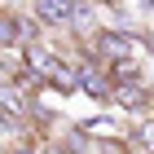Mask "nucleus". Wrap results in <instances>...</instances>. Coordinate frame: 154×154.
Wrapping results in <instances>:
<instances>
[{
    "mask_svg": "<svg viewBox=\"0 0 154 154\" xmlns=\"http://www.w3.org/2000/svg\"><path fill=\"white\" fill-rule=\"evenodd\" d=\"M88 53H93V62H101V66L128 62V57H137V35L119 31V26H97L93 35H88Z\"/></svg>",
    "mask_w": 154,
    "mask_h": 154,
    "instance_id": "1",
    "label": "nucleus"
},
{
    "mask_svg": "<svg viewBox=\"0 0 154 154\" xmlns=\"http://www.w3.org/2000/svg\"><path fill=\"white\" fill-rule=\"evenodd\" d=\"M75 79H79V88L93 97V101H110V88H115V84H110V75H106L101 62H97V66H93V57L79 62V66H75Z\"/></svg>",
    "mask_w": 154,
    "mask_h": 154,
    "instance_id": "2",
    "label": "nucleus"
},
{
    "mask_svg": "<svg viewBox=\"0 0 154 154\" xmlns=\"http://www.w3.org/2000/svg\"><path fill=\"white\" fill-rule=\"evenodd\" d=\"M150 101H154V88L145 79H137V84H115L106 106H115V110H145Z\"/></svg>",
    "mask_w": 154,
    "mask_h": 154,
    "instance_id": "3",
    "label": "nucleus"
},
{
    "mask_svg": "<svg viewBox=\"0 0 154 154\" xmlns=\"http://www.w3.org/2000/svg\"><path fill=\"white\" fill-rule=\"evenodd\" d=\"M31 106H35V97H26L13 79H5V84H0V110H5V115L26 119V115H31Z\"/></svg>",
    "mask_w": 154,
    "mask_h": 154,
    "instance_id": "4",
    "label": "nucleus"
},
{
    "mask_svg": "<svg viewBox=\"0 0 154 154\" xmlns=\"http://www.w3.org/2000/svg\"><path fill=\"white\" fill-rule=\"evenodd\" d=\"M71 13H75V0H35V18L44 26H71Z\"/></svg>",
    "mask_w": 154,
    "mask_h": 154,
    "instance_id": "5",
    "label": "nucleus"
},
{
    "mask_svg": "<svg viewBox=\"0 0 154 154\" xmlns=\"http://www.w3.org/2000/svg\"><path fill=\"white\" fill-rule=\"evenodd\" d=\"M44 84H48V88H57V93H75V88H79V79H75V66L62 57V53L53 57V66L44 71Z\"/></svg>",
    "mask_w": 154,
    "mask_h": 154,
    "instance_id": "6",
    "label": "nucleus"
},
{
    "mask_svg": "<svg viewBox=\"0 0 154 154\" xmlns=\"http://www.w3.org/2000/svg\"><path fill=\"white\" fill-rule=\"evenodd\" d=\"M123 141H132V150H141V154H154V115H145Z\"/></svg>",
    "mask_w": 154,
    "mask_h": 154,
    "instance_id": "7",
    "label": "nucleus"
},
{
    "mask_svg": "<svg viewBox=\"0 0 154 154\" xmlns=\"http://www.w3.org/2000/svg\"><path fill=\"white\" fill-rule=\"evenodd\" d=\"M106 75H110V84H137V79H141V66H137V57H128V62H110Z\"/></svg>",
    "mask_w": 154,
    "mask_h": 154,
    "instance_id": "8",
    "label": "nucleus"
},
{
    "mask_svg": "<svg viewBox=\"0 0 154 154\" xmlns=\"http://www.w3.org/2000/svg\"><path fill=\"white\" fill-rule=\"evenodd\" d=\"M18 128H22V119H13V115L0 110V141H5V137H18Z\"/></svg>",
    "mask_w": 154,
    "mask_h": 154,
    "instance_id": "9",
    "label": "nucleus"
},
{
    "mask_svg": "<svg viewBox=\"0 0 154 154\" xmlns=\"http://www.w3.org/2000/svg\"><path fill=\"white\" fill-rule=\"evenodd\" d=\"M13 154H40V145H18Z\"/></svg>",
    "mask_w": 154,
    "mask_h": 154,
    "instance_id": "10",
    "label": "nucleus"
},
{
    "mask_svg": "<svg viewBox=\"0 0 154 154\" xmlns=\"http://www.w3.org/2000/svg\"><path fill=\"white\" fill-rule=\"evenodd\" d=\"M141 5H145V9H154V0H141Z\"/></svg>",
    "mask_w": 154,
    "mask_h": 154,
    "instance_id": "11",
    "label": "nucleus"
},
{
    "mask_svg": "<svg viewBox=\"0 0 154 154\" xmlns=\"http://www.w3.org/2000/svg\"><path fill=\"white\" fill-rule=\"evenodd\" d=\"M9 5H13V0H9Z\"/></svg>",
    "mask_w": 154,
    "mask_h": 154,
    "instance_id": "12",
    "label": "nucleus"
},
{
    "mask_svg": "<svg viewBox=\"0 0 154 154\" xmlns=\"http://www.w3.org/2000/svg\"><path fill=\"white\" fill-rule=\"evenodd\" d=\"M0 154H5V150H0Z\"/></svg>",
    "mask_w": 154,
    "mask_h": 154,
    "instance_id": "13",
    "label": "nucleus"
}]
</instances>
